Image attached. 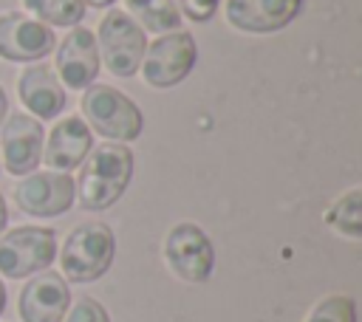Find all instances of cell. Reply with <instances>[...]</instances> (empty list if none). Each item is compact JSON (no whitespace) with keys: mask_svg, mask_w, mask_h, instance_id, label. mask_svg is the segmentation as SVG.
<instances>
[{"mask_svg":"<svg viewBox=\"0 0 362 322\" xmlns=\"http://www.w3.org/2000/svg\"><path fill=\"white\" fill-rule=\"evenodd\" d=\"M124 6L141 23V31H153V34L181 31V11L175 0H124Z\"/></svg>","mask_w":362,"mask_h":322,"instance_id":"cell-16","label":"cell"},{"mask_svg":"<svg viewBox=\"0 0 362 322\" xmlns=\"http://www.w3.org/2000/svg\"><path fill=\"white\" fill-rule=\"evenodd\" d=\"M218 3L221 0H175L178 11L192 23H209L218 11Z\"/></svg>","mask_w":362,"mask_h":322,"instance_id":"cell-21","label":"cell"},{"mask_svg":"<svg viewBox=\"0 0 362 322\" xmlns=\"http://www.w3.org/2000/svg\"><path fill=\"white\" fill-rule=\"evenodd\" d=\"M0 153L6 172L23 178L42 161V124L28 113H11L0 130Z\"/></svg>","mask_w":362,"mask_h":322,"instance_id":"cell-11","label":"cell"},{"mask_svg":"<svg viewBox=\"0 0 362 322\" xmlns=\"http://www.w3.org/2000/svg\"><path fill=\"white\" fill-rule=\"evenodd\" d=\"M305 322H356V305L351 297H325L322 302H317L308 314Z\"/></svg>","mask_w":362,"mask_h":322,"instance_id":"cell-19","label":"cell"},{"mask_svg":"<svg viewBox=\"0 0 362 322\" xmlns=\"http://www.w3.org/2000/svg\"><path fill=\"white\" fill-rule=\"evenodd\" d=\"M195 59H198L195 37L189 31H170V34H158L144 48V59L139 71L150 88H173L189 76Z\"/></svg>","mask_w":362,"mask_h":322,"instance_id":"cell-6","label":"cell"},{"mask_svg":"<svg viewBox=\"0 0 362 322\" xmlns=\"http://www.w3.org/2000/svg\"><path fill=\"white\" fill-rule=\"evenodd\" d=\"M90 147H93V133L85 124V119L65 116L54 124L45 141V150H42V158L54 172H71L85 161Z\"/></svg>","mask_w":362,"mask_h":322,"instance_id":"cell-14","label":"cell"},{"mask_svg":"<svg viewBox=\"0 0 362 322\" xmlns=\"http://www.w3.org/2000/svg\"><path fill=\"white\" fill-rule=\"evenodd\" d=\"M6 223H8V209H6V198L0 195V232L6 229Z\"/></svg>","mask_w":362,"mask_h":322,"instance_id":"cell-22","label":"cell"},{"mask_svg":"<svg viewBox=\"0 0 362 322\" xmlns=\"http://www.w3.org/2000/svg\"><path fill=\"white\" fill-rule=\"evenodd\" d=\"M303 11V0H226V20L246 34H272L286 28Z\"/></svg>","mask_w":362,"mask_h":322,"instance_id":"cell-13","label":"cell"},{"mask_svg":"<svg viewBox=\"0 0 362 322\" xmlns=\"http://www.w3.org/2000/svg\"><path fill=\"white\" fill-rule=\"evenodd\" d=\"M6 311V285L0 282V314Z\"/></svg>","mask_w":362,"mask_h":322,"instance_id":"cell-25","label":"cell"},{"mask_svg":"<svg viewBox=\"0 0 362 322\" xmlns=\"http://www.w3.org/2000/svg\"><path fill=\"white\" fill-rule=\"evenodd\" d=\"M17 206L34 217L65 215L76 201V186L68 172H28L11 189Z\"/></svg>","mask_w":362,"mask_h":322,"instance_id":"cell-8","label":"cell"},{"mask_svg":"<svg viewBox=\"0 0 362 322\" xmlns=\"http://www.w3.org/2000/svg\"><path fill=\"white\" fill-rule=\"evenodd\" d=\"M65 322H110V316H107V311H105L96 299L82 297V299H76V305L68 311V319H65Z\"/></svg>","mask_w":362,"mask_h":322,"instance_id":"cell-20","label":"cell"},{"mask_svg":"<svg viewBox=\"0 0 362 322\" xmlns=\"http://www.w3.org/2000/svg\"><path fill=\"white\" fill-rule=\"evenodd\" d=\"M57 257V234L45 226H20L0 237V274L23 280L45 271Z\"/></svg>","mask_w":362,"mask_h":322,"instance_id":"cell-5","label":"cell"},{"mask_svg":"<svg viewBox=\"0 0 362 322\" xmlns=\"http://www.w3.org/2000/svg\"><path fill=\"white\" fill-rule=\"evenodd\" d=\"M79 107H82L85 124L93 133L105 136L107 141L124 144V141H136L141 136L144 116H141L139 105L110 85H102V82L88 85Z\"/></svg>","mask_w":362,"mask_h":322,"instance_id":"cell-2","label":"cell"},{"mask_svg":"<svg viewBox=\"0 0 362 322\" xmlns=\"http://www.w3.org/2000/svg\"><path fill=\"white\" fill-rule=\"evenodd\" d=\"M6 113H8V96H6V90L0 88V121L6 119Z\"/></svg>","mask_w":362,"mask_h":322,"instance_id":"cell-24","label":"cell"},{"mask_svg":"<svg viewBox=\"0 0 362 322\" xmlns=\"http://www.w3.org/2000/svg\"><path fill=\"white\" fill-rule=\"evenodd\" d=\"M164 260L184 282H204L215 268V249L209 234L195 223H175L164 240Z\"/></svg>","mask_w":362,"mask_h":322,"instance_id":"cell-7","label":"cell"},{"mask_svg":"<svg viewBox=\"0 0 362 322\" xmlns=\"http://www.w3.org/2000/svg\"><path fill=\"white\" fill-rule=\"evenodd\" d=\"M85 6H90V8H107V6H113L116 0H82Z\"/></svg>","mask_w":362,"mask_h":322,"instance_id":"cell-23","label":"cell"},{"mask_svg":"<svg viewBox=\"0 0 362 322\" xmlns=\"http://www.w3.org/2000/svg\"><path fill=\"white\" fill-rule=\"evenodd\" d=\"M57 48L54 31L20 11L0 14V56L8 62H37Z\"/></svg>","mask_w":362,"mask_h":322,"instance_id":"cell-9","label":"cell"},{"mask_svg":"<svg viewBox=\"0 0 362 322\" xmlns=\"http://www.w3.org/2000/svg\"><path fill=\"white\" fill-rule=\"evenodd\" d=\"M325 220L331 229H337L345 237H359L362 234V189L354 186L348 189L342 198H337L331 203V209L325 212Z\"/></svg>","mask_w":362,"mask_h":322,"instance_id":"cell-17","label":"cell"},{"mask_svg":"<svg viewBox=\"0 0 362 322\" xmlns=\"http://www.w3.org/2000/svg\"><path fill=\"white\" fill-rule=\"evenodd\" d=\"M71 291L62 274L42 271L28 280L20 291V319L23 322H62L68 314Z\"/></svg>","mask_w":362,"mask_h":322,"instance_id":"cell-12","label":"cell"},{"mask_svg":"<svg viewBox=\"0 0 362 322\" xmlns=\"http://www.w3.org/2000/svg\"><path fill=\"white\" fill-rule=\"evenodd\" d=\"M113 254H116V237L110 226L90 220L71 229L59 251V266L71 282H93L110 268Z\"/></svg>","mask_w":362,"mask_h":322,"instance_id":"cell-3","label":"cell"},{"mask_svg":"<svg viewBox=\"0 0 362 322\" xmlns=\"http://www.w3.org/2000/svg\"><path fill=\"white\" fill-rule=\"evenodd\" d=\"M96 48H99V62H105V68L113 76L127 79V76H136V71L141 68L147 37L127 11L110 8L99 23Z\"/></svg>","mask_w":362,"mask_h":322,"instance_id":"cell-4","label":"cell"},{"mask_svg":"<svg viewBox=\"0 0 362 322\" xmlns=\"http://www.w3.org/2000/svg\"><path fill=\"white\" fill-rule=\"evenodd\" d=\"M17 96L25 105V110L34 113V119H57L65 110V88L57 79V73L48 65H28L17 76Z\"/></svg>","mask_w":362,"mask_h":322,"instance_id":"cell-15","label":"cell"},{"mask_svg":"<svg viewBox=\"0 0 362 322\" xmlns=\"http://www.w3.org/2000/svg\"><path fill=\"white\" fill-rule=\"evenodd\" d=\"M25 11L34 14V20L45 25H76L85 17V3L82 0H23Z\"/></svg>","mask_w":362,"mask_h":322,"instance_id":"cell-18","label":"cell"},{"mask_svg":"<svg viewBox=\"0 0 362 322\" xmlns=\"http://www.w3.org/2000/svg\"><path fill=\"white\" fill-rule=\"evenodd\" d=\"M133 153L127 144L105 141L90 147L85 161L79 164V178L74 181L79 206L85 212H102L110 209L127 189L133 178Z\"/></svg>","mask_w":362,"mask_h":322,"instance_id":"cell-1","label":"cell"},{"mask_svg":"<svg viewBox=\"0 0 362 322\" xmlns=\"http://www.w3.org/2000/svg\"><path fill=\"white\" fill-rule=\"evenodd\" d=\"M99 48H96V37L82 28L74 25L65 40L57 45V59H54V73L57 79L68 88V90H85L88 85L96 82L99 76Z\"/></svg>","mask_w":362,"mask_h":322,"instance_id":"cell-10","label":"cell"}]
</instances>
